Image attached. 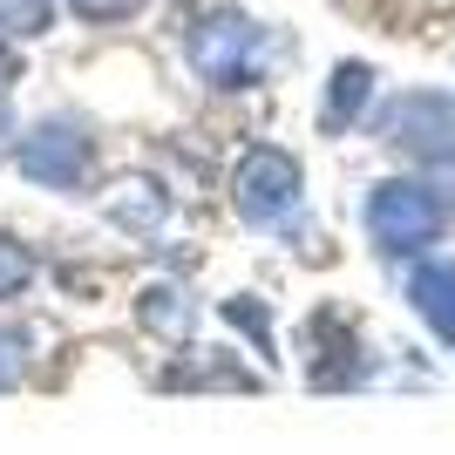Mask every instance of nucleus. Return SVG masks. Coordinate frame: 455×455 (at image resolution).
<instances>
[{"mask_svg":"<svg viewBox=\"0 0 455 455\" xmlns=\"http://www.w3.org/2000/svg\"><path fill=\"white\" fill-rule=\"evenodd\" d=\"M177 28H184L190 76L211 82V89H251V82H266L279 48H285L266 20H251L245 7H231V0H184Z\"/></svg>","mask_w":455,"mask_h":455,"instance_id":"1","label":"nucleus"},{"mask_svg":"<svg viewBox=\"0 0 455 455\" xmlns=\"http://www.w3.org/2000/svg\"><path fill=\"white\" fill-rule=\"evenodd\" d=\"M449 218H455V204L428 177H395V184H374V197H367V238H374L380 251L435 245Z\"/></svg>","mask_w":455,"mask_h":455,"instance_id":"2","label":"nucleus"},{"mask_svg":"<svg viewBox=\"0 0 455 455\" xmlns=\"http://www.w3.org/2000/svg\"><path fill=\"white\" fill-rule=\"evenodd\" d=\"M374 136L408 150L415 164H449L455 156V95L442 89H401L374 109Z\"/></svg>","mask_w":455,"mask_h":455,"instance_id":"3","label":"nucleus"},{"mask_svg":"<svg viewBox=\"0 0 455 455\" xmlns=\"http://www.w3.org/2000/svg\"><path fill=\"white\" fill-rule=\"evenodd\" d=\"M231 190H238V211H245V225H279L285 211L299 204V156L279 150V143H251L238 156V171H231Z\"/></svg>","mask_w":455,"mask_h":455,"instance_id":"4","label":"nucleus"},{"mask_svg":"<svg viewBox=\"0 0 455 455\" xmlns=\"http://www.w3.org/2000/svg\"><path fill=\"white\" fill-rule=\"evenodd\" d=\"M89 164H95V143H89L82 123H68V116L41 123V130L20 143V171L35 177V184H48V190H76L82 177H89Z\"/></svg>","mask_w":455,"mask_h":455,"instance_id":"5","label":"nucleus"},{"mask_svg":"<svg viewBox=\"0 0 455 455\" xmlns=\"http://www.w3.org/2000/svg\"><path fill=\"white\" fill-rule=\"evenodd\" d=\"M367 109H374V68H367V61H340L333 82H326V95H320V130L347 136Z\"/></svg>","mask_w":455,"mask_h":455,"instance_id":"6","label":"nucleus"},{"mask_svg":"<svg viewBox=\"0 0 455 455\" xmlns=\"http://www.w3.org/2000/svg\"><path fill=\"white\" fill-rule=\"evenodd\" d=\"M408 299H415V313L455 347V259H428V266L408 279Z\"/></svg>","mask_w":455,"mask_h":455,"instance_id":"7","label":"nucleus"},{"mask_svg":"<svg viewBox=\"0 0 455 455\" xmlns=\"http://www.w3.org/2000/svg\"><path fill=\"white\" fill-rule=\"evenodd\" d=\"M102 211H109L123 231H156L164 218H171V197H164V184H150V177H130V184H116L109 197H102Z\"/></svg>","mask_w":455,"mask_h":455,"instance_id":"8","label":"nucleus"},{"mask_svg":"<svg viewBox=\"0 0 455 455\" xmlns=\"http://www.w3.org/2000/svg\"><path fill=\"white\" fill-rule=\"evenodd\" d=\"M136 320H143V333H156V340H184L190 333V299L177 292V285H143Z\"/></svg>","mask_w":455,"mask_h":455,"instance_id":"9","label":"nucleus"},{"mask_svg":"<svg viewBox=\"0 0 455 455\" xmlns=\"http://www.w3.org/2000/svg\"><path fill=\"white\" fill-rule=\"evenodd\" d=\"M171 380H177V387H251V374H245V367H231L225 347H197V361L171 367Z\"/></svg>","mask_w":455,"mask_h":455,"instance_id":"10","label":"nucleus"},{"mask_svg":"<svg viewBox=\"0 0 455 455\" xmlns=\"http://www.w3.org/2000/svg\"><path fill=\"white\" fill-rule=\"evenodd\" d=\"M55 7L61 0H0V35L7 41H41L55 28Z\"/></svg>","mask_w":455,"mask_h":455,"instance_id":"11","label":"nucleus"},{"mask_svg":"<svg viewBox=\"0 0 455 455\" xmlns=\"http://www.w3.org/2000/svg\"><path fill=\"white\" fill-rule=\"evenodd\" d=\"M28 285H35V251L20 245V238H7V231H0V306L20 299Z\"/></svg>","mask_w":455,"mask_h":455,"instance_id":"12","label":"nucleus"},{"mask_svg":"<svg viewBox=\"0 0 455 455\" xmlns=\"http://www.w3.org/2000/svg\"><path fill=\"white\" fill-rule=\"evenodd\" d=\"M76 20H89V28H123V20H136L150 0H61Z\"/></svg>","mask_w":455,"mask_h":455,"instance_id":"13","label":"nucleus"},{"mask_svg":"<svg viewBox=\"0 0 455 455\" xmlns=\"http://www.w3.org/2000/svg\"><path fill=\"white\" fill-rule=\"evenodd\" d=\"M225 320L238 326V333H251V347L272 361V313H266L259 299H225Z\"/></svg>","mask_w":455,"mask_h":455,"instance_id":"14","label":"nucleus"},{"mask_svg":"<svg viewBox=\"0 0 455 455\" xmlns=\"http://www.w3.org/2000/svg\"><path fill=\"white\" fill-rule=\"evenodd\" d=\"M14 82H20V55H14V41L0 35V95L14 89Z\"/></svg>","mask_w":455,"mask_h":455,"instance_id":"15","label":"nucleus"}]
</instances>
